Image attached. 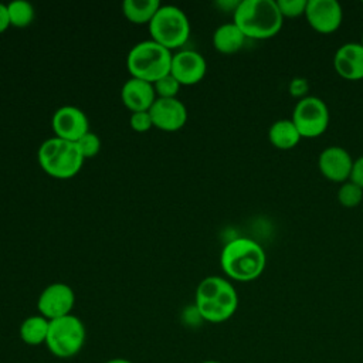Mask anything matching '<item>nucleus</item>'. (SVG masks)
<instances>
[{
	"mask_svg": "<svg viewBox=\"0 0 363 363\" xmlns=\"http://www.w3.org/2000/svg\"><path fill=\"white\" fill-rule=\"evenodd\" d=\"M194 308L203 320L210 323L225 322L238 308L237 291L225 278L207 277L196 289Z\"/></svg>",
	"mask_w": 363,
	"mask_h": 363,
	"instance_id": "f257e3e1",
	"label": "nucleus"
},
{
	"mask_svg": "<svg viewBox=\"0 0 363 363\" xmlns=\"http://www.w3.org/2000/svg\"><path fill=\"white\" fill-rule=\"evenodd\" d=\"M265 264L267 255L264 248L251 238H234L221 250V269L234 281L250 282L257 279L264 272Z\"/></svg>",
	"mask_w": 363,
	"mask_h": 363,
	"instance_id": "f03ea898",
	"label": "nucleus"
},
{
	"mask_svg": "<svg viewBox=\"0 0 363 363\" xmlns=\"http://www.w3.org/2000/svg\"><path fill=\"white\" fill-rule=\"evenodd\" d=\"M284 17L274 0H241L233 13V23L245 38L267 40L279 33Z\"/></svg>",
	"mask_w": 363,
	"mask_h": 363,
	"instance_id": "7ed1b4c3",
	"label": "nucleus"
},
{
	"mask_svg": "<svg viewBox=\"0 0 363 363\" xmlns=\"http://www.w3.org/2000/svg\"><path fill=\"white\" fill-rule=\"evenodd\" d=\"M173 54L170 50L153 40L135 44L126 58V67L132 78L155 84L164 75L170 74Z\"/></svg>",
	"mask_w": 363,
	"mask_h": 363,
	"instance_id": "20e7f679",
	"label": "nucleus"
},
{
	"mask_svg": "<svg viewBox=\"0 0 363 363\" xmlns=\"http://www.w3.org/2000/svg\"><path fill=\"white\" fill-rule=\"evenodd\" d=\"M75 142H68L57 136L44 140L38 149V163L41 169L57 179L75 176L84 163Z\"/></svg>",
	"mask_w": 363,
	"mask_h": 363,
	"instance_id": "39448f33",
	"label": "nucleus"
},
{
	"mask_svg": "<svg viewBox=\"0 0 363 363\" xmlns=\"http://www.w3.org/2000/svg\"><path fill=\"white\" fill-rule=\"evenodd\" d=\"M85 339V325L78 316L71 313L50 320L45 346L55 357L71 359L82 350Z\"/></svg>",
	"mask_w": 363,
	"mask_h": 363,
	"instance_id": "423d86ee",
	"label": "nucleus"
},
{
	"mask_svg": "<svg viewBox=\"0 0 363 363\" xmlns=\"http://www.w3.org/2000/svg\"><path fill=\"white\" fill-rule=\"evenodd\" d=\"M147 26L152 40L167 50L182 47L190 35L187 16L183 10L170 4L160 6Z\"/></svg>",
	"mask_w": 363,
	"mask_h": 363,
	"instance_id": "0eeeda50",
	"label": "nucleus"
},
{
	"mask_svg": "<svg viewBox=\"0 0 363 363\" xmlns=\"http://www.w3.org/2000/svg\"><path fill=\"white\" fill-rule=\"evenodd\" d=\"M291 121L302 138H318L328 129L329 109L320 98L308 95L296 102Z\"/></svg>",
	"mask_w": 363,
	"mask_h": 363,
	"instance_id": "6e6552de",
	"label": "nucleus"
},
{
	"mask_svg": "<svg viewBox=\"0 0 363 363\" xmlns=\"http://www.w3.org/2000/svg\"><path fill=\"white\" fill-rule=\"evenodd\" d=\"M74 305V289L62 282H54L44 288L37 301V309L40 315H43L48 320L71 315Z\"/></svg>",
	"mask_w": 363,
	"mask_h": 363,
	"instance_id": "1a4fd4ad",
	"label": "nucleus"
},
{
	"mask_svg": "<svg viewBox=\"0 0 363 363\" xmlns=\"http://www.w3.org/2000/svg\"><path fill=\"white\" fill-rule=\"evenodd\" d=\"M305 17L313 30L330 34L340 27L343 11L336 0H308Z\"/></svg>",
	"mask_w": 363,
	"mask_h": 363,
	"instance_id": "9d476101",
	"label": "nucleus"
},
{
	"mask_svg": "<svg viewBox=\"0 0 363 363\" xmlns=\"http://www.w3.org/2000/svg\"><path fill=\"white\" fill-rule=\"evenodd\" d=\"M51 125L55 136L68 142H77L89 132L85 112L71 105L58 108L52 115Z\"/></svg>",
	"mask_w": 363,
	"mask_h": 363,
	"instance_id": "9b49d317",
	"label": "nucleus"
},
{
	"mask_svg": "<svg viewBox=\"0 0 363 363\" xmlns=\"http://www.w3.org/2000/svg\"><path fill=\"white\" fill-rule=\"evenodd\" d=\"M149 113L153 126L166 132L179 130L187 121V109L177 98H156Z\"/></svg>",
	"mask_w": 363,
	"mask_h": 363,
	"instance_id": "f8f14e48",
	"label": "nucleus"
},
{
	"mask_svg": "<svg viewBox=\"0 0 363 363\" xmlns=\"http://www.w3.org/2000/svg\"><path fill=\"white\" fill-rule=\"evenodd\" d=\"M207 64L204 57L193 50H183L172 57L170 74L180 85H194L206 75Z\"/></svg>",
	"mask_w": 363,
	"mask_h": 363,
	"instance_id": "ddd939ff",
	"label": "nucleus"
},
{
	"mask_svg": "<svg viewBox=\"0 0 363 363\" xmlns=\"http://www.w3.org/2000/svg\"><path fill=\"white\" fill-rule=\"evenodd\" d=\"M318 167L328 180L345 183L350 179L353 159L345 147L328 146L319 155Z\"/></svg>",
	"mask_w": 363,
	"mask_h": 363,
	"instance_id": "4468645a",
	"label": "nucleus"
},
{
	"mask_svg": "<svg viewBox=\"0 0 363 363\" xmlns=\"http://www.w3.org/2000/svg\"><path fill=\"white\" fill-rule=\"evenodd\" d=\"M333 67L345 79H363V45L360 43H346L340 45L335 52Z\"/></svg>",
	"mask_w": 363,
	"mask_h": 363,
	"instance_id": "2eb2a0df",
	"label": "nucleus"
},
{
	"mask_svg": "<svg viewBox=\"0 0 363 363\" xmlns=\"http://www.w3.org/2000/svg\"><path fill=\"white\" fill-rule=\"evenodd\" d=\"M121 96L125 106L132 112L149 111L156 101L153 84L132 77L123 84L121 89Z\"/></svg>",
	"mask_w": 363,
	"mask_h": 363,
	"instance_id": "dca6fc26",
	"label": "nucleus"
},
{
	"mask_svg": "<svg viewBox=\"0 0 363 363\" xmlns=\"http://www.w3.org/2000/svg\"><path fill=\"white\" fill-rule=\"evenodd\" d=\"M245 35L234 23H225L216 28L213 34V45L218 52L234 54L244 45Z\"/></svg>",
	"mask_w": 363,
	"mask_h": 363,
	"instance_id": "f3484780",
	"label": "nucleus"
},
{
	"mask_svg": "<svg viewBox=\"0 0 363 363\" xmlns=\"http://www.w3.org/2000/svg\"><path fill=\"white\" fill-rule=\"evenodd\" d=\"M301 133L291 119L275 121L268 129L269 142L281 150H289L295 147L301 140Z\"/></svg>",
	"mask_w": 363,
	"mask_h": 363,
	"instance_id": "a211bd4d",
	"label": "nucleus"
},
{
	"mask_svg": "<svg viewBox=\"0 0 363 363\" xmlns=\"http://www.w3.org/2000/svg\"><path fill=\"white\" fill-rule=\"evenodd\" d=\"M50 320L43 315H31L26 318L18 329L21 340L28 346H40L45 345L47 335H48Z\"/></svg>",
	"mask_w": 363,
	"mask_h": 363,
	"instance_id": "6ab92c4d",
	"label": "nucleus"
},
{
	"mask_svg": "<svg viewBox=\"0 0 363 363\" xmlns=\"http://www.w3.org/2000/svg\"><path fill=\"white\" fill-rule=\"evenodd\" d=\"M160 6L159 0H125L122 10L130 23L149 24Z\"/></svg>",
	"mask_w": 363,
	"mask_h": 363,
	"instance_id": "aec40b11",
	"label": "nucleus"
},
{
	"mask_svg": "<svg viewBox=\"0 0 363 363\" xmlns=\"http://www.w3.org/2000/svg\"><path fill=\"white\" fill-rule=\"evenodd\" d=\"M10 26L24 28L31 24L34 18V9L26 0H13L7 4Z\"/></svg>",
	"mask_w": 363,
	"mask_h": 363,
	"instance_id": "412c9836",
	"label": "nucleus"
},
{
	"mask_svg": "<svg viewBox=\"0 0 363 363\" xmlns=\"http://www.w3.org/2000/svg\"><path fill=\"white\" fill-rule=\"evenodd\" d=\"M363 200V189L357 186L356 183L347 180L340 184L337 190V201L346 207V208H353L357 207Z\"/></svg>",
	"mask_w": 363,
	"mask_h": 363,
	"instance_id": "4be33fe9",
	"label": "nucleus"
},
{
	"mask_svg": "<svg viewBox=\"0 0 363 363\" xmlns=\"http://www.w3.org/2000/svg\"><path fill=\"white\" fill-rule=\"evenodd\" d=\"M153 88H155L157 98H176L180 84L172 74H167L163 78H160L159 81H156L153 84Z\"/></svg>",
	"mask_w": 363,
	"mask_h": 363,
	"instance_id": "5701e85b",
	"label": "nucleus"
},
{
	"mask_svg": "<svg viewBox=\"0 0 363 363\" xmlns=\"http://www.w3.org/2000/svg\"><path fill=\"white\" fill-rule=\"evenodd\" d=\"M75 145H77V147H78V150H79V153L82 155L84 159H89L92 156H95L101 149V140L92 132L85 133L82 138H79L75 142Z\"/></svg>",
	"mask_w": 363,
	"mask_h": 363,
	"instance_id": "b1692460",
	"label": "nucleus"
},
{
	"mask_svg": "<svg viewBox=\"0 0 363 363\" xmlns=\"http://www.w3.org/2000/svg\"><path fill=\"white\" fill-rule=\"evenodd\" d=\"M308 0H278L277 6L282 17L294 18L305 14Z\"/></svg>",
	"mask_w": 363,
	"mask_h": 363,
	"instance_id": "393cba45",
	"label": "nucleus"
},
{
	"mask_svg": "<svg viewBox=\"0 0 363 363\" xmlns=\"http://www.w3.org/2000/svg\"><path fill=\"white\" fill-rule=\"evenodd\" d=\"M130 128L136 132H146L153 126L152 118L149 111H143V112H132L130 119H129Z\"/></svg>",
	"mask_w": 363,
	"mask_h": 363,
	"instance_id": "a878e982",
	"label": "nucleus"
},
{
	"mask_svg": "<svg viewBox=\"0 0 363 363\" xmlns=\"http://www.w3.org/2000/svg\"><path fill=\"white\" fill-rule=\"evenodd\" d=\"M288 89H289V94H291L294 98L302 99V98L308 96L306 94H308V91H309V84H308V81H306L305 78H302V77H295V78L291 79Z\"/></svg>",
	"mask_w": 363,
	"mask_h": 363,
	"instance_id": "bb28decb",
	"label": "nucleus"
},
{
	"mask_svg": "<svg viewBox=\"0 0 363 363\" xmlns=\"http://www.w3.org/2000/svg\"><path fill=\"white\" fill-rule=\"evenodd\" d=\"M349 180L363 189V156H359L353 160V167Z\"/></svg>",
	"mask_w": 363,
	"mask_h": 363,
	"instance_id": "cd10ccee",
	"label": "nucleus"
},
{
	"mask_svg": "<svg viewBox=\"0 0 363 363\" xmlns=\"http://www.w3.org/2000/svg\"><path fill=\"white\" fill-rule=\"evenodd\" d=\"M9 27H10V20L7 13V4L0 3V34L6 31Z\"/></svg>",
	"mask_w": 363,
	"mask_h": 363,
	"instance_id": "c85d7f7f",
	"label": "nucleus"
},
{
	"mask_svg": "<svg viewBox=\"0 0 363 363\" xmlns=\"http://www.w3.org/2000/svg\"><path fill=\"white\" fill-rule=\"evenodd\" d=\"M105 363H133V362H130L129 359H125V357H113V359L106 360Z\"/></svg>",
	"mask_w": 363,
	"mask_h": 363,
	"instance_id": "c756f323",
	"label": "nucleus"
},
{
	"mask_svg": "<svg viewBox=\"0 0 363 363\" xmlns=\"http://www.w3.org/2000/svg\"><path fill=\"white\" fill-rule=\"evenodd\" d=\"M201 363H221V362H217V360H204Z\"/></svg>",
	"mask_w": 363,
	"mask_h": 363,
	"instance_id": "7c9ffc66",
	"label": "nucleus"
},
{
	"mask_svg": "<svg viewBox=\"0 0 363 363\" xmlns=\"http://www.w3.org/2000/svg\"><path fill=\"white\" fill-rule=\"evenodd\" d=\"M360 44L363 45V34H362V41H360Z\"/></svg>",
	"mask_w": 363,
	"mask_h": 363,
	"instance_id": "2f4dec72",
	"label": "nucleus"
}]
</instances>
